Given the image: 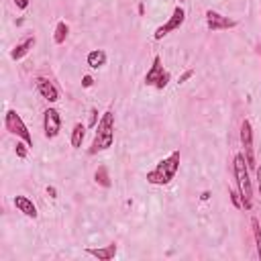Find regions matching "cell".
Returning a JSON list of instances; mask_svg holds the SVG:
<instances>
[{
  "label": "cell",
  "instance_id": "cell-4",
  "mask_svg": "<svg viewBox=\"0 0 261 261\" xmlns=\"http://www.w3.org/2000/svg\"><path fill=\"white\" fill-rule=\"evenodd\" d=\"M5 126H7V130H9L11 135H17L21 141H25L29 147H33V135L29 133L25 120L21 118V114L17 110H13V108L7 110V114H5Z\"/></svg>",
  "mask_w": 261,
  "mask_h": 261
},
{
  "label": "cell",
  "instance_id": "cell-6",
  "mask_svg": "<svg viewBox=\"0 0 261 261\" xmlns=\"http://www.w3.org/2000/svg\"><path fill=\"white\" fill-rule=\"evenodd\" d=\"M184 21H186V11L178 5V7L174 9V13H172L170 21H168L166 25H161V27H157V29H155V33H153V39H155V41H161L166 35H170L172 31H178V29L184 25Z\"/></svg>",
  "mask_w": 261,
  "mask_h": 261
},
{
  "label": "cell",
  "instance_id": "cell-27",
  "mask_svg": "<svg viewBox=\"0 0 261 261\" xmlns=\"http://www.w3.org/2000/svg\"><path fill=\"white\" fill-rule=\"evenodd\" d=\"M182 3H186V0H180V5H182Z\"/></svg>",
  "mask_w": 261,
  "mask_h": 261
},
{
  "label": "cell",
  "instance_id": "cell-1",
  "mask_svg": "<svg viewBox=\"0 0 261 261\" xmlns=\"http://www.w3.org/2000/svg\"><path fill=\"white\" fill-rule=\"evenodd\" d=\"M180 161H182L180 151L170 153L166 159H161L151 172H147V182L151 186H168L180 170Z\"/></svg>",
  "mask_w": 261,
  "mask_h": 261
},
{
  "label": "cell",
  "instance_id": "cell-24",
  "mask_svg": "<svg viewBox=\"0 0 261 261\" xmlns=\"http://www.w3.org/2000/svg\"><path fill=\"white\" fill-rule=\"evenodd\" d=\"M92 84H94V78H92V76H84V78H82V86H84V88H92Z\"/></svg>",
  "mask_w": 261,
  "mask_h": 261
},
{
  "label": "cell",
  "instance_id": "cell-17",
  "mask_svg": "<svg viewBox=\"0 0 261 261\" xmlns=\"http://www.w3.org/2000/svg\"><path fill=\"white\" fill-rule=\"evenodd\" d=\"M94 182H96L98 186H102V188H110V186H112L106 166H100V168L96 170V174H94Z\"/></svg>",
  "mask_w": 261,
  "mask_h": 261
},
{
  "label": "cell",
  "instance_id": "cell-21",
  "mask_svg": "<svg viewBox=\"0 0 261 261\" xmlns=\"http://www.w3.org/2000/svg\"><path fill=\"white\" fill-rule=\"evenodd\" d=\"M98 122H100V118H98V110H96V108H92V110H90V122H88V124H90L92 128H96V126H98Z\"/></svg>",
  "mask_w": 261,
  "mask_h": 261
},
{
  "label": "cell",
  "instance_id": "cell-15",
  "mask_svg": "<svg viewBox=\"0 0 261 261\" xmlns=\"http://www.w3.org/2000/svg\"><path fill=\"white\" fill-rule=\"evenodd\" d=\"M84 137H86V126L82 122H76L74 124V130H72V147L74 149H80L82 143H84Z\"/></svg>",
  "mask_w": 261,
  "mask_h": 261
},
{
  "label": "cell",
  "instance_id": "cell-16",
  "mask_svg": "<svg viewBox=\"0 0 261 261\" xmlns=\"http://www.w3.org/2000/svg\"><path fill=\"white\" fill-rule=\"evenodd\" d=\"M68 33H70L68 23H65V21H59V23L55 25V35H53V41H55L57 45L65 43V39H68Z\"/></svg>",
  "mask_w": 261,
  "mask_h": 261
},
{
  "label": "cell",
  "instance_id": "cell-12",
  "mask_svg": "<svg viewBox=\"0 0 261 261\" xmlns=\"http://www.w3.org/2000/svg\"><path fill=\"white\" fill-rule=\"evenodd\" d=\"M37 45V37L35 35H29V37H25L21 43H17L15 45V49L11 51V59H15V61H19V59H23L33 47Z\"/></svg>",
  "mask_w": 261,
  "mask_h": 261
},
{
  "label": "cell",
  "instance_id": "cell-19",
  "mask_svg": "<svg viewBox=\"0 0 261 261\" xmlns=\"http://www.w3.org/2000/svg\"><path fill=\"white\" fill-rule=\"evenodd\" d=\"M228 196H231V202L235 204V208H243V200H241L239 190H231V192H228Z\"/></svg>",
  "mask_w": 261,
  "mask_h": 261
},
{
  "label": "cell",
  "instance_id": "cell-9",
  "mask_svg": "<svg viewBox=\"0 0 261 261\" xmlns=\"http://www.w3.org/2000/svg\"><path fill=\"white\" fill-rule=\"evenodd\" d=\"M61 130V114L55 108H47L43 112V133L47 139H55Z\"/></svg>",
  "mask_w": 261,
  "mask_h": 261
},
{
  "label": "cell",
  "instance_id": "cell-7",
  "mask_svg": "<svg viewBox=\"0 0 261 261\" xmlns=\"http://www.w3.org/2000/svg\"><path fill=\"white\" fill-rule=\"evenodd\" d=\"M241 145L245 149V159H247L249 170H257L255 153H253V126L249 120H243V124H241Z\"/></svg>",
  "mask_w": 261,
  "mask_h": 261
},
{
  "label": "cell",
  "instance_id": "cell-10",
  "mask_svg": "<svg viewBox=\"0 0 261 261\" xmlns=\"http://www.w3.org/2000/svg\"><path fill=\"white\" fill-rule=\"evenodd\" d=\"M35 86H37L39 96L43 98V100H47L49 104H53V102H57V100H59V90H57V86H55L49 78L39 76V78L35 80Z\"/></svg>",
  "mask_w": 261,
  "mask_h": 261
},
{
  "label": "cell",
  "instance_id": "cell-3",
  "mask_svg": "<svg viewBox=\"0 0 261 261\" xmlns=\"http://www.w3.org/2000/svg\"><path fill=\"white\" fill-rule=\"evenodd\" d=\"M233 168H235L237 190H239V194H241L243 208H245V210H251V208H253V186H251V180H249V166H247L245 153H237V155H235Z\"/></svg>",
  "mask_w": 261,
  "mask_h": 261
},
{
  "label": "cell",
  "instance_id": "cell-18",
  "mask_svg": "<svg viewBox=\"0 0 261 261\" xmlns=\"http://www.w3.org/2000/svg\"><path fill=\"white\" fill-rule=\"evenodd\" d=\"M251 228H253V237H255V245H257V255L261 259V226H259V220L255 216L251 218Z\"/></svg>",
  "mask_w": 261,
  "mask_h": 261
},
{
  "label": "cell",
  "instance_id": "cell-14",
  "mask_svg": "<svg viewBox=\"0 0 261 261\" xmlns=\"http://www.w3.org/2000/svg\"><path fill=\"white\" fill-rule=\"evenodd\" d=\"M86 61L92 70H98V68H102V65H106V53L102 49H94V51L88 53Z\"/></svg>",
  "mask_w": 261,
  "mask_h": 261
},
{
  "label": "cell",
  "instance_id": "cell-25",
  "mask_svg": "<svg viewBox=\"0 0 261 261\" xmlns=\"http://www.w3.org/2000/svg\"><path fill=\"white\" fill-rule=\"evenodd\" d=\"M255 174H257V190H259V196H261V166H257Z\"/></svg>",
  "mask_w": 261,
  "mask_h": 261
},
{
  "label": "cell",
  "instance_id": "cell-13",
  "mask_svg": "<svg viewBox=\"0 0 261 261\" xmlns=\"http://www.w3.org/2000/svg\"><path fill=\"white\" fill-rule=\"evenodd\" d=\"M116 251H118L116 243H110V245H106V247H98V249H92V247L86 249L88 255L96 257V259H100V261H110V259H114Z\"/></svg>",
  "mask_w": 261,
  "mask_h": 261
},
{
  "label": "cell",
  "instance_id": "cell-20",
  "mask_svg": "<svg viewBox=\"0 0 261 261\" xmlns=\"http://www.w3.org/2000/svg\"><path fill=\"white\" fill-rule=\"evenodd\" d=\"M27 143L25 141H21V143H17V147H15V151H17V157H21V159H27Z\"/></svg>",
  "mask_w": 261,
  "mask_h": 261
},
{
  "label": "cell",
  "instance_id": "cell-23",
  "mask_svg": "<svg viewBox=\"0 0 261 261\" xmlns=\"http://www.w3.org/2000/svg\"><path fill=\"white\" fill-rule=\"evenodd\" d=\"M194 76V70H186L184 74H182V78H180V84H184V82H188L190 78Z\"/></svg>",
  "mask_w": 261,
  "mask_h": 261
},
{
  "label": "cell",
  "instance_id": "cell-26",
  "mask_svg": "<svg viewBox=\"0 0 261 261\" xmlns=\"http://www.w3.org/2000/svg\"><path fill=\"white\" fill-rule=\"evenodd\" d=\"M47 194L51 196V198H57V190H55L53 186H49V188H47Z\"/></svg>",
  "mask_w": 261,
  "mask_h": 261
},
{
  "label": "cell",
  "instance_id": "cell-8",
  "mask_svg": "<svg viewBox=\"0 0 261 261\" xmlns=\"http://www.w3.org/2000/svg\"><path fill=\"white\" fill-rule=\"evenodd\" d=\"M204 17H206V27L212 33H216V31H228V29H235L239 25L235 19H228V17H224V15H220V13L212 11V9H208Z\"/></svg>",
  "mask_w": 261,
  "mask_h": 261
},
{
  "label": "cell",
  "instance_id": "cell-5",
  "mask_svg": "<svg viewBox=\"0 0 261 261\" xmlns=\"http://www.w3.org/2000/svg\"><path fill=\"white\" fill-rule=\"evenodd\" d=\"M168 84H170V72L163 68L161 57L155 55L151 68H149L147 74H145V86H153V88H157V90H163Z\"/></svg>",
  "mask_w": 261,
  "mask_h": 261
},
{
  "label": "cell",
  "instance_id": "cell-2",
  "mask_svg": "<svg viewBox=\"0 0 261 261\" xmlns=\"http://www.w3.org/2000/svg\"><path fill=\"white\" fill-rule=\"evenodd\" d=\"M112 143H114V112L106 110L96 126V135H94V141H92V147L88 153L96 155L100 151H106L112 147Z\"/></svg>",
  "mask_w": 261,
  "mask_h": 261
},
{
  "label": "cell",
  "instance_id": "cell-11",
  "mask_svg": "<svg viewBox=\"0 0 261 261\" xmlns=\"http://www.w3.org/2000/svg\"><path fill=\"white\" fill-rule=\"evenodd\" d=\"M13 204H15V208H17L19 212H23L27 218H33V220H35V218L39 216L37 206L33 204V200H31V198H27V196H15Z\"/></svg>",
  "mask_w": 261,
  "mask_h": 261
},
{
  "label": "cell",
  "instance_id": "cell-22",
  "mask_svg": "<svg viewBox=\"0 0 261 261\" xmlns=\"http://www.w3.org/2000/svg\"><path fill=\"white\" fill-rule=\"evenodd\" d=\"M15 3V7L19 9V11H25L27 7H29V0H13Z\"/></svg>",
  "mask_w": 261,
  "mask_h": 261
}]
</instances>
